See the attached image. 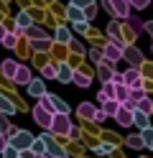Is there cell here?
<instances>
[{"label": "cell", "mask_w": 153, "mask_h": 158, "mask_svg": "<svg viewBox=\"0 0 153 158\" xmlns=\"http://www.w3.org/2000/svg\"><path fill=\"white\" fill-rule=\"evenodd\" d=\"M54 135H69L71 133V120H69V112H54V120H51L49 127Z\"/></svg>", "instance_id": "6da1fadb"}, {"label": "cell", "mask_w": 153, "mask_h": 158, "mask_svg": "<svg viewBox=\"0 0 153 158\" xmlns=\"http://www.w3.org/2000/svg\"><path fill=\"white\" fill-rule=\"evenodd\" d=\"M105 10L117 15V18H128L130 15V0H102Z\"/></svg>", "instance_id": "7a4b0ae2"}, {"label": "cell", "mask_w": 153, "mask_h": 158, "mask_svg": "<svg viewBox=\"0 0 153 158\" xmlns=\"http://www.w3.org/2000/svg\"><path fill=\"white\" fill-rule=\"evenodd\" d=\"M8 143L13 145V148H18V151H26V148H31V143H33V135L18 127V130L10 135V140H8Z\"/></svg>", "instance_id": "3957f363"}, {"label": "cell", "mask_w": 153, "mask_h": 158, "mask_svg": "<svg viewBox=\"0 0 153 158\" xmlns=\"http://www.w3.org/2000/svg\"><path fill=\"white\" fill-rule=\"evenodd\" d=\"M33 120H36V125L44 127V130H49V127H51V120H54V112L46 110V107H41V105H36V107H33Z\"/></svg>", "instance_id": "277c9868"}, {"label": "cell", "mask_w": 153, "mask_h": 158, "mask_svg": "<svg viewBox=\"0 0 153 158\" xmlns=\"http://www.w3.org/2000/svg\"><path fill=\"white\" fill-rule=\"evenodd\" d=\"M122 48H125V46H120V44H115V41H110L105 48H102V56H105L107 61L117 64V61H122Z\"/></svg>", "instance_id": "5b68a950"}, {"label": "cell", "mask_w": 153, "mask_h": 158, "mask_svg": "<svg viewBox=\"0 0 153 158\" xmlns=\"http://www.w3.org/2000/svg\"><path fill=\"white\" fill-rule=\"evenodd\" d=\"M122 84H128L130 89H138V87H143V77H140V72H138L135 66L128 69V72L122 74Z\"/></svg>", "instance_id": "8992f818"}, {"label": "cell", "mask_w": 153, "mask_h": 158, "mask_svg": "<svg viewBox=\"0 0 153 158\" xmlns=\"http://www.w3.org/2000/svg\"><path fill=\"white\" fill-rule=\"evenodd\" d=\"M115 120H117V125H122V127H130V125H133V110L125 107V105H120V110L115 112Z\"/></svg>", "instance_id": "52a82bcc"}, {"label": "cell", "mask_w": 153, "mask_h": 158, "mask_svg": "<svg viewBox=\"0 0 153 158\" xmlns=\"http://www.w3.org/2000/svg\"><path fill=\"white\" fill-rule=\"evenodd\" d=\"M26 89H28V94L33 97V100H38L41 94H46V87H44V79H31V82L26 84Z\"/></svg>", "instance_id": "ba28073f"}, {"label": "cell", "mask_w": 153, "mask_h": 158, "mask_svg": "<svg viewBox=\"0 0 153 158\" xmlns=\"http://www.w3.org/2000/svg\"><path fill=\"white\" fill-rule=\"evenodd\" d=\"M112 66H115V64H112V61H107V59H102V61L97 64V74H100V82H110L112 72H115Z\"/></svg>", "instance_id": "9c48e42d"}, {"label": "cell", "mask_w": 153, "mask_h": 158, "mask_svg": "<svg viewBox=\"0 0 153 158\" xmlns=\"http://www.w3.org/2000/svg\"><path fill=\"white\" fill-rule=\"evenodd\" d=\"M13 82L15 84H28L31 82V69L28 66H23V64H18V69H15V74H13Z\"/></svg>", "instance_id": "30bf717a"}, {"label": "cell", "mask_w": 153, "mask_h": 158, "mask_svg": "<svg viewBox=\"0 0 153 158\" xmlns=\"http://www.w3.org/2000/svg\"><path fill=\"white\" fill-rule=\"evenodd\" d=\"M71 74H74V69H71L69 64H59V66H56V79H59V82L69 84V82H71Z\"/></svg>", "instance_id": "8fae6325"}, {"label": "cell", "mask_w": 153, "mask_h": 158, "mask_svg": "<svg viewBox=\"0 0 153 158\" xmlns=\"http://www.w3.org/2000/svg\"><path fill=\"white\" fill-rule=\"evenodd\" d=\"M122 59H128L133 66H138V64L143 61V54L138 51V48H128V46H125V48H122Z\"/></svg>", "instance_id": "7c38bea8"}, {"label": "cell", "mask_w": 153, "mask_h": 158, "mask_svg": "<svg viewBox=\"0 0 153 158\" xmlns=\"http://www.w3.org/2000/svg\"><path fill=\"white\" fill-rule=\"evenodd\" d=\"M15 69H18V61H13V59H5V61L0 64V72H3V77H5V79H13Z\"/></svg>", "instance_id": "4fadbf2b"}, {"label": "cell", "mask_w": 153, "mask_h": 158, "mask_svg": "<svg viewBox=\"0 0 153 158\" xmlns=\"http://www.w3.org/2000/svg\"><path fill=\"white\" fill-rule=\"evenodd\" d=\"M115 100H117L120 105H125V102L130 100V87H128V84H115Z\"/></svg>", "instance_id": "5bb4252c"}, {"label": "cell", "mask_w": 153, "mask_h": 158, "mask_svg": "<svg viewBox=\"0 0 153 158\" xmlns=\"http://www.w3.org/2000/svg\"><path fill=\"white\" fill-rule=\"evenodd\" d=\"M66 18H69V21H87V15H84V10H82V8L79 5H69L66 8Z\"/></svg>", "instance_id": "9a60e30c"}, {"label": "cell", "mask_w": 153, "mask_h": 158, "mask_svg": "<svg viewBox=\"0 0 153 158\" xmlns=\"http://www.w3.org/2000/svg\"><path fill=\"white\" fill-rule=\"evenodd\" d=\"M77 115L82 117V120H92V115H95V105H92V102H82L77 107Z\"/></svg>", "instance_id": "2e32d148"}, {"label": "cell", "mask_w": 153, "mask_h": 158, "mask_svg": "<svg viewBox=\"0 0 153 158\" xmlns=\"http://www.w3.org/2000/svg\"><path fill=\"white\" fill-rule=\"evenodd\" d=\"M102 110H105V115H107V117H115V112L120 110V102L115 100V97H110V100L102 102Z\"/></svg>", "instance_id": "e0dca14e"}, {"label": "cell", "mask_w": 153, "mask_h": 158, "mask_svg": "<svg viewBox=\"0 0 153 158\" xmlns=\"http://www.w3.org/2000/svg\"><path fill=\"white\" fill-rule=\"evenodd\" d=\"M125 23L130 26V31L135 33V36H140L143 31H146V23H143L140 18H130V15H128V18H125Z\"/></svg>", "instance_id": "ac0fdd59"}, {"label": "cell", "mask_w": 153, "mask_h": 158, "mask_svg": "<svg viewBox=\"0 0 153 158\" xmlns=\"http://www.w3.org/2000/svg\"><path fill=\"white\" fill-rule=\"evenodd\" d=\"M110 97H115V84H112V82H105L102 92L97 94V102H105V100H110Z\"/></svg>", "instance_id": "d6986e66"}, {"label": "cell", "mask_w": 153, "mask_h": 158, "mask_svg": "<svg viewBox=\"0 0 153 158\" xmlns=\"http://www.w3.org/2000/svg\"><path fill=\"white\" fill-rule=\"evenodd\" d=\"M71 82H74L77 87H82V89H84V87H89V84H92V79H89L87 74H82V72H74V74H71Z\"/></svg>", "instance_id": "ffe728a7"}, {"label": "cell", "mask_w": 153, "mask_h": 158, "mask_svg": "<svg viewBox=\"0 0 153 158\" xmlns=\"http://www.w3.org/2000/svg\"><path fill=\"white\" fill-rule=\"evenodd\" d=\"M133 123H135L138 127H148V115L135 107V110H133Z\"/></svg>", "instance_id": "44dd1931"}, {"label": "cell", "mask_w": 153, "mask_h": 158, "mask_svg": "<svg viewBox=\"0 0 153 158\" xmlns=\"http://www.w3.org/2000/svg\"><path fill=\"white\" fill-rule=\"evenodd\" d=\"M51 46V38H31V48L33 51H46Z\"/></svg>", "instance_id": "7402d4cb"}, {"label": "cell", "mask_w": 153, "mask_h": 158, "mask_svg": "<svg viewBox=\"0 0 153 158\" xmlns=\"http://www.w3.org/2000/svg\"><path fill=\"white\" fill-rule=\"evenodd\" d=\"M0 44H3L5 48H13V46L18 44V31H13V33H5L3 38H0Z\"/></svg>", "instance_id": "603a6c76"}, {"label": "cell", "mask_w": 153, "mask_h": 158, "mask_svg": "<svg viewBox=\"0 0 153 158\" xmlns=\"http://www.w3.org/2000/svg\"><path fill=\"white\" fill-rule=\"evenodd\" d=\"M31 151H33L36 156L46 153V143H44V138H33V143H31Z\"/></svg>", "instance_id": "cb8c5ba5"}, {"label": "cell", "mask_w": 153, "mask_h": 158, "mask_svg": "<svg viewBox=\"0 0 153 158\" xmlns=\"http://www.w3.org/2000/svg\"><path fill=\"white\" fill-rule=\"evenodd\" d=\"M56 41H59V44H69V41H71L69 28H64V26H61V28H56Z\"/></svg>", "instance_id": "d4e9b609"}, {"label": "cell", "mask_w": 153, "mask_h": 158, "mask_svg": "<svg viewBox=\"0 0 153 158\" xmlns=\"http://www.w3.org/2000/svg\"><path fill=\"white\" fill-rule=\"evenodd\" d=\"M138 107V110H143V112H146V115H151L153 112V100H148V97H143V100L135 105Z\"/></svg>", "instance_id": "484cf974"}, {"label": "cell", "mask_w": 153, "mask_h": 158, "mask_svg": "<svg viewBox=\"0 0 153 158\" xmlns=\"http://www.w3.org/2000/svg\"><path fill=\"white\" fill-rule=\"evenodd\" d=\"M125 143H128V148H135V151H138V148H143V145H146V143H143V138H140V135H130V138H125Z\"/></svg>", "instance_id": "4316f807"}, {"label": "cell", "mask_w": 153, "mask_h": 158, "mask_svg": "<svg viewBox=\"0 0 153 158\" xmlns=\"http://www.w3.org/2000/svg\"><path fill=\"white\" fill-rule=\"evenodd\" d=\"M0 112H5V115H13L15 112V107H13V102H8L3 94H0Z\"/></svg>", "instance_id": "83f0119b"}, {"label": "cell", "mask_w": 153, "mask_h": 158, "mask_svg": "<svg viewBox=\"0 0 153 158\" xmlns=\"http://www.w3.org/2000/svg\"><path fill=\"white\" fill-rule=\"evenodd\" d=\"M51 105H54V112H69V107H66L64 102H61L56 94H51Z\"/></svg>", "instance_id": "f1b7e54d"}, {"label": "cell", "mask_w": 153, "mask_h": 158, "mask_svg": "<svg viewBox=\"0 0 153 158\" xmlns=\"http://www.w3.org/2000/svg\"><path fill=\"white\" fill-rule=\"evenodd\" d=\"M41 74H44V79H56V64H46L41 69Z\"/></svg>", "instance_id": "f546056e"}, {"label": "cell", "mask_w": 153, "mask_h": 158, "mask_svg": "<svg viewBox=\"0 0 153 158\" xmlns=\"http://www.w3.org/2000/svg\"><path fill=\"white\" fill-rule=\"evenodd\" d=\"M3 158H20V151L8 143V145H5V151H3Z\"/></svg>", "instance_id": "4dcf8cb0"}, {"label": "cell", "mask_w": 153, "mask_h": 158, "mask_svg": "<svg viewBox=\"0 0 153 158\" xmlns=\"http://www.w3.org/2000/svg\"><path fill=\"white\" fill-rule=\"evenodd\" d=\"M28 36H31V38H46V33H44V31H41V28H38V26H33V23H31V26H28Z\"/></svg>", "instance_id": "1f68e13d"}, {"label": "cell", "mask_w": 153, "mask_h": 158, "mask_svg": "<svg viewBox=\"0 0 153 158\" xmlns=\"http://www.w3.org/2000/svg\"><path fill=\"white\" fill-rule=\"evenodd\" d=\"M140 138H143V143H146V145H151L153 143V127H143Z\"/></svg>", "instance_id": "d6a6232c"}, {"label": "cell", "mask_w": 153, "mask_h": 158, "mask_svg": "<svg viewBox=\"0 0 153 158\" xmlns=\"http://www.w3.org/2000/svg\"><path fill=\"white\" fill-rule=\"evenodd\" d=\"M31 23H33V21H31L28 13H20V15H18V26H20V28H28Z\"/></svg>", "instance_id": "836d02e7"}, {"label": "cell", "mask_w": 153, "mask_h": 158, "mask_svg": "<svg viewBox=\"0 0 153 158\" xmlns=\"http://www.w3.org/2000/svg\"><path fill=\"white\" fill-rule=\"evenodd\" d=\"M148 5H151V0H130V8H135V10H143Z\"/></svg>", "instance_id": "e575fe53"}, {"label": "cell", "mask_w": 153, "mask_h": 158, "mask_svg": "<svg viewBox=\"0 0 153 158\" xmlns=\"http://www.w3.org/2000/svg\"><path fill=\"white\" fill-rule=\"evenodd\" d=\"M92 120H95V123H105V120H107L105 110H97V107H95V115H92Z\"/></svg>", "instance_id": "d590c367"}, {"label": "cell", "mask_w": 153, "mask_h": 158, "mask_svg": "<svg viewBox=\"0 0 153 158\" xmlns=\"http://www.w3.org/2000/svg\"><path fill=\"white\" fill-rule=\"evenodd\" d=\"M89 59H92L95 64H100V61H102L105 56H102V51H100V48H92V51H89Z\"/></svg>", "instance_id": "8d00e7d4"}, {"label": "cell", "mask_w": 153, "mask_h": 158, "mask_svg": "<svg viewBox=\"0 0 153 158\" xmlns=\"http://www.w3.org/2000/svg\"><path fill=\"white\" fill-rule=\"evenodd\" d=\"M69 46H71V51H74V54H84V46H82L79 41H69Z\"/></svg>", "instance_id": "74e56055"}, {"label": "cell", "mask_w": 153, "mask_h": 158, "mask_svg": "<svg viewBox=\"0 0 153 158\" xmlns=\"http://www.w3.org/2000/svg\"><path fill=\"white\" fill-rule=\"evenodd\" d=\"M110 82H112V84H122V74H120V72H112Z\"/></svg>", "instance_id": "f35d334b"}, {"label": "cell", "mask_w": 153, "mask_h": 158, "mask_svg": "<svg viewBox=\"0 0 153 158\" xmlns=\"http://www.w3.org/2000/svg\"><path fill=\"white\" fill-rule=\"evenodd\" d=\"M107 33H110L112 38H117V23H110V26H107Z\"/></svg>", "instance_id": "ab89813d"}, {"label": "cell", "mask_w": 153, "mask_h": 158, "mask_svg": "<svg viewBox=\"0 0 153 158\" xmlns=\"http://www.w3.org/2000/svg\"><path fill=\"white\" fill-rule=\"evenodd\" d=\"M92 3H95V0H74V3H71V5H79V8H87V5H92Z\"/></svg>", "instance_id": "60d3db41"}, {"label": "cell", "mask_w": 153, "mask_h": 158, "mask_svg": "<svg viewBox=\"0 0 153 158\" xmlns=\"http://www.w3.org/2000/svg\"><path fill=\"white\" fill-rule=\"evenodd\" d=\"M5 145H8V138H5L3 133H0V153H3V151H5Z\"/></svg>", "instance_id": "b9f144b4"}, {"label": "cell", "mask_w": 153, "mask_h": 158, "mask_svg": "<svg viewBox=\"0 0 153 158\" xmlns=\"http://www.w3.org/2000/svg\"><path fill=\"white\" fill-rule=\"evenodd\" d=\"M146 31H148V33H153V21H148V23H146Z\"/></svg>", "instance_id": "7bdbcfd3"}, {"label": "cell", "mask_w": 153, "mask_h": 158, "mask_svg": "<svg viewBox=\"0 0 153 158\" xmlns=\"http://www.w3.org/2000/svg\"><path fill=\"white\" fill-rule=\"evenodd\" d=\"M5 33H8V31H5V26H0V38H3Z\"/></svg>", "instance_id": "ee69618b"}, {"label": "cell", "mask_w": 153, "mask_h": 158, "mask_svg": "<svg viewBox=\"0 0 153 158\" xmlns=\"http://www.w3.org/2000/svg\"><path fill=\"white\" fill-rule=\"evenodd\" d=\"M151 151H153V143H151Z\"/></svg>", "instance_id": "f6af8a7d"}, {"label": "cell", "mask_w": 153, "mask_h": 158, "mask_svg": "<svg viewBox=\"0 0 153 158\" xmlns=\"http://www.w3.org/2000/svg\"><path fill=\"white\" fill-rule=\"evenodd\" d=\"M151 3H153V0H151Z\"/></svg>", "instance_id": "bcb514c9"}]
</instances>
